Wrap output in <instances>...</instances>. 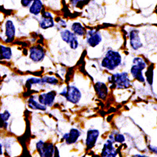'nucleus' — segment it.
<instances>
[{
	"label": "nucleus",
	"mask_w": 157,
	"mask_h": 157,
	"mask_svg": "<svg viewBox=\"0 0 157 157\" xmlns=\"http://www.w3.org/2000/svg\"><path fill=\"white\" fill-rule=\"evenodd\" d=\"M122 63V56L118 51L108 50L101 60V66L109 71H114Z\"/></svg>",
	"instance_id": "1"
},
{
	"label": "nucleus",
	"mask_w": 157,
	"mask_h": 157,
	"mask_svg": "<svg viewBox=\"0 0 157 157\" xmlns=\"http://www.w3.org/2000/svg\"><path fill=\"white\" fill-rule=\"evenodd\" d=\"M108 82L112 88L116 89H126L132 86V81L128 72H117L109 76Z\"/></svg>",
	"instance_id": "2"
},
{
	"label": "nucleus",
	"mask_w": 157,
	"mask_h": 157,
	"mask_svg": "<svg viewBox=\"0 0 157 157\" xmlns=\"http://www.w3.org/2000/svg\"><path fill=\"white\" fill-rule=\"evenodd\" d=\"M147 67L146 61L141 57H135L133 60V65L130 69V74L134 79L141 83L145 82L146 79L143 75V71Z\"/></svg>",
	"instance_id": "3"
},
{
	"label": "nucleus",
	"mask_w": 157,
	"mask_h": 157,
	"mask_svg": "<svg viewBox=\"0 0 157 157\" xmlns=\"http://www.w3.org/2000/svg\"><path fill=\"white\" fill-rule=\"evenodd\" d=\"M59 94L73 104H77L82 98V93L79 89L72 85L65 86Z\"/></svg>",
	"instance_id": "4"
},
{
	"label": "nucleus",
	"mask_w": 157,
	"mask_h": 157,
	"mask_svg": "<svg viewBox=\"0 0 157 157\" xmlns=\"http://www.w3.org/2000/svg\"><path fill=\"white\" fill-rule=\"evenodd\" d=\"M36 150L40 157H54L55 147L51 142H45L42 140L36 143Z\"/></svg>",
	"instance_id": "5"
},
{
	"label": "nucleus",
	"mask_w": 157,
	"mask_h": 157,
	"mask_svg": "<svg viewBox=\"0 0 157 157\" xmlns=\"http://www.w3.org/2000/svg\"><path fill=\"white\" fill-rule=\"evenodd\" d=\"M60 35L62 40L69 45V47L72 50H76L79 45L77 36L75 35L71 30L64 29L60 30Z\"/></svg>",
	"instance_id": "6"
},
{
	"label": "nucleus",
	"mask_w": 157,
	"mask_h": 157,
	"mask_svg": "<svg viewBox=\"0 0 157 157\" xmlns=\"http://www.w3.org/2000/svg\"><path fill=\"white\" fill-rule=\"evenodd\" d=\"M30 59L34 63L42 62L46 56V52L41 45H35L30 47L29 50Z\"/></svg>",
	"instance_id": "7"
},
{
	"label": "nucleus",
	"mask_w": 157,
	"mask_h": 157,
	"mask_svg": "<svg viewBox=\"0 0 157 157\" xmlns=\"http://www.w3.org/2000/svg\"><path fill=\"white\" fill-rule=\"evenodd\" d=\"M5 27V33L4 35L5 38L4 42L6 44H11L15 41L16 37V27L14 22L11 20H6L4 25Z\"/></svg>",
	"instance_id": "8"
},
{
	"label": "nucleus",
	"mask_w": 157,
	"mask_h": 157,
	"mask_svg": "<svg viewBox=\"0 0 157 157\" xmlns=\"http://www.w3.org/2000/svg\"><path fill=\"white\" fill-rule=\"evenodd\" d=\"M86 42L90 47L94 48L99 45L102 40V34L98 30H89L86 34Z\"/></svg>",
	"instance_id": "9"
},
{
	"label": "nucleus",
	"mask_w": 157,
	"mask_h": 157,
	"mask_svg": "<svg viewBox=\"0 0 157 157\" xmlns=\"http://www.w3.org/2000/svg\"><path fill=\"white\" fill-rule=\"evenodd\" d=\"M41 14L39 20V27L41 29L45 30L55 27L54 18L50 12L45 11Z\"/></svg>",
	"instance_id": "10"
},
{
	"label": "nucleus",
	"mask_w": 157,
	"mask_h": 157,
	"mask_svg": "<svg viewBox=\"0 0 157 157\" xmlns=\"http://www.w3.org/2000/svg\"><path fill=\"white\" fill-rule=\"evenodd\" d=\"M56 96V91H48L39 94L38 96V101L46 107H52L55 102Z\"/></svg>",
	"instance_id": "11"
},
{
	"label": "nucleus",
	"mask_w": 157,
	"mask_h": 157,
	"mask_svg": "<svg viewBox=\"0 0 157 157\" xmlns=\"http://www.w3.org/2000/svg\"><path fill=\"white\" fill-rule=\"evenodd\" d=\"M129 40L130 47L133 50H138L143 47V43L140 36V31L134 29L129 32Z\"/></svg>",
	"instance_id": "12"
},
{
	"label": "nucleus",
	"mask_w": 157,
	"mask_h": 157,
	"mask_svg": "<svg viewBox=\"0 0 157 157\" xmlns=\"http://www.w3.org/2000/svg\"><path fill=\"white\" fill-rule=\"evenodd\" d=\"M99 131L96 129H89L86 135V145L87 150H91L94 148L99 136Z\"/></svg>",
	"instance_id": "13"
},
{
	"label": "nucleus",
	"mask_w": 157,
	"mask_h": 157,
	"mask_svg": "<svg viewBox=\"0 0 157 157\" xmlns=\"http://www.w3.org/2000/svg\"><path fill=\"white\" fill-rule=\"evenodd\" d=\"M114 142L108 139L104 143L101 151V157H116L117 155V150L114 146Z\"/></svg>",
	"instance_id": "14"
},
{
	"label": "nucleus",
	"mask_w": 157,
	"mask_h": 157,
	"mask_svg": "<svg viewBox=\"0 0 157 157\" xmlns=\"http://www.w3.org/2000/svg\"><path fill=\"white\" fill-rule=\"evenodd\" d=\"M81 136V133L77 128H72L69 132L66 133L63 135V138L67 145H73L75 143Z\"/></svg>",
	"instance_id": "15"
},
{
	"label": "nucleus",
	"mask_w": 157,
	"mask_h": 157,
	"mask_svg": "<svg viewBox=\"0 0 157 157\" xmlns=\"http://www.w3.org/2000/svg\"><path fill=\"white\" fill-rule=\"evenodd\" d=\"M94 89L98 97L102 100L106 99L109 93L107 85L102 82H97L94 84Z\"/></svg>",
	"instance_id": "16"
},
{
	"label": "nucleus",
	"mask_w": 157,
	"mask_h": 157,
	"mask_svg": "<svg viewBox=\"0 0 157 157\" xmlns=\"http://www.w3.org/2000/svg\"><path fill=\"white\" fill-rule=\"evenodd\" d=\"M44 9V3L42 0H33L32 5L29 8V13L35 17L40 15Z\"/></svg>",
	"instance_id": "17"
},
{
	"label": "nucleus",
	"mask_w": 157,
	"mask_h": 157,
	"mask_svg": "<svg viewBox=\"0 0 157 157\" xmlns=\"http://www.w3.org/2000/svg\"><path fill=\"white\" fill-rule=\"evenodd\" d=\"M13 52L10 47L0 44V60L9 61L12 59Z\"/></svg>",
	"instance_id": "18"
},
{
	"label": "nucleus",
	"mask_w": 157,
	"mask_h": 157,
	"mask_svg": "<svg viewBox=\"0 0 157 157\" xmlns=\"http://www.w3.org/2000/svg\"><path fill=\"white\" fill-rule=\"evenodd\" d=\"M71 31L77 36H83L86 34V30L80 22H74L71 26Z\"/></svg>",
	"instance_id": "19"
},
{
	"label": "nucleus",
	"mask_w": 157,
	"mask_h": 157,
	"mask_svg": "<svg viewBox=\"0 0 157 157\" xmlns=\"http://www.w3.org/2000/svg\"><path fill=\"white\" fill-rule=\"evenodd\" d=\"M28 106L32 110L34 111H45L47 110V107L42 105L38 101L35 99L34 98L31 97L28 99L27 101Z\"/></svg>",
	"instance_id": "20"
},
{
	"label": "nucleus",
	"mask_w": 157,
	"mask_h": 157,
	"mask_svg": "<svg viewBox=\"0 0 157 157\" xmlns=\"http://www.w3.org/2000/svg\"><path fill=\"white\" fill-rule=\"evenodd\" d=\"M11 117V114L8 110L4 111V112L0 113V128L6 129L8 126V121Z\"/></svg>",
	"instance_id": "21"
},
{
	"label": "nucleus",
	"mask_w": 157,
	"mask_h": 157,
	"mask_svg": "<svg viewBox=\"0 0 157 157\" xmlns=\"http://www.w3.org/2000/svg\"><path fill=\"white\" fill-rule=\"evenodd\" d=\"M42 78V86L45 84H49L52 86H56L59 84V81L58 78L54 76H45Z\"/></svg>",
	"instance_id": "22"
},
{
	"label": "nucleus",
	"mask_w": 157,
	"mask_h": 157,
	"mask_svg": "<svg viewBox=\"0 0 157 157\" xmlns=\"http://www.w3.org/2000/svg\"><path fill=\"white\" fill-rule=\"evenodd\" d=\"M109 139L111 140L114 143H123L126 140L125 137L123 134L117 133L116 132L114 133H112L109 136Z\"/></svg>",
	"instance_id": "23"
},
{
	"label": "nucleus",
	"mask_w": 157,
	"mask_h": 157,
	"mask_svg": "<svg viewBox=\"0 0 157 157\" xmlns=\"http://www.w3.org/2000/svg\"><path fill=\"white\" fill-rule=\"evenodd\" d=\"M145 77L147 82L150 85L152 86L153 84V69L152 67L150 66L148 69L147 72H145Z\"/></svg>",
	"instance_id": "24"
},
{
	"label": "nucleus",
	"mask_w": 157,
	"mask_h": 157,
	"mask_svg": "<svg viewBox=\"0 0 157 157\" xmlns=\"http://www.w3.org/2000/svg\"><path fill=\"white\" fill-rule=\"evenodd\" d=\"M33 2V0H20V4L22 7L27 8L30 7Z\"/></svg>",
	"instance_id": "25"
},
{
	"label": "nucleus",
	"mask_w": 157,
	"mask_h": 157,
	"mask_svg": "<svg viewBox=\"0 0 157 157\" xmlns=\"http://www.w3.org/2000/svg\"><path fill=\"white\" fill-rule=\"evenodd\" d=\"M58 25L59 27H60L62 29H66V27H67V22L66 21H65L64 20L62 19H60L58 21Z\"/></svg>",
	"instance_id": "26"
},
{
	"label": "nucleus",
	"mask_w": 157,
	"mask_h": 157,
	"mask_svg": "<svg viewBox=\"0 0 157 157\" xmlns=\"http://www.w3.org/2000/svg\"><path fill=\"white\" fill-rule=\"evenodd\" d=\"M83 1L84 0H69L70 4L73 6H77V5H78L81 3V2H83Z\"/></svg>",
	"instance_id": "27"
},
{
	"label": "nucleus",
	"mask_w": 157,
	"mask_h": 157,
	"mask_svg": "<svg viewBox=\"0 0 157 157\" xmlns=\"http://www.w3.org/2000/svg\"><path fill=\"white\" fill-rule=\"evenodd\" d=\"M148 149L150 150V151H151V152H153V153L157 155V147L149 145L148 146Z\"/></svg>",
	"instance_id": "28"
},
{
	"label": "nucleus",
	"mask_w": 157,
	"mask_h": 157,
	"mask_svg": "<svg viewBox=\"0 0 157 157\" xmlns=\"http://www.w3.org/2000/svg\"><path fill=\"white\" fill-rule=\"evenodd\" d=\"M130 157H150L146 155H141V154H136L134 155L131 156Z\"/></svg>",
	"instance_id": "29"
},
{
	"label": "nucleus",
	"mask_w": 157,
	"mask_h": 157,
	"mask_svg": "<svg viewBox=\"0 0 157 157\" xmlns=\"http://www.w3.org/2000/svg\"><path fill=\"white\" fill-rule=\"evenodd\" d=\"M3 154V145L2 144H0V156H2Z\"/></svg>",
	"instance_id": "30"
},
{
	"label": "nucleus",
	"mask_w": 157,
	"mask_h": 157,
	"mask_svg": "<svg viewBox=\"0 0 157 157\" xmlns=\"http://www.w3.org/2000/svg\"><path fill=\"white\" fill-rule=\"evenodd\" d=\"M0 157H1V156H0Z\"/></svg>",
	"instance_id": "31"
}]
</instances>
